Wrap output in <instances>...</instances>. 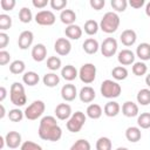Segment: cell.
<instances>
[{"instance_id": "cb8c5ba5", "label": "cell", "mask_w": 150, "mask_h": 150, "mask_svg": "<svg viewBox=\"0 0 150 150\" xmlns=\"http://www.w3.org/2000/svg\"><path fill=\"white\" fill-rule=\"evenodd\" d=\"M61 76H62L66 81L70 82V81L75 80V79L79 76V70H77L74 66L67 64V66L62 67V69H61Z\"/></svg>"}, {"instance_id": "1f68e13d", "label": "cell", "mask_w": 150, "mask_h": 150, "mask_svg": "<svg viewBox=\"0 0 150 150\" xmlns=\"http://www.w3.org/2000/svg\"><path fill=\"white\" fill-rule=\"evenodd\" d=\"M137 102L141 105H148L150 104V89L148 88H143L137 93Z\"/></svg>"}, {"instance_id": "bcb514c9", "label": "cell", "mask_w": 150, "mask_h": 150, "mask_svg": "<svg viewBox=\"0 0 150 150\" xmlns=\"http://www.w3.org/2000/svg\"><path fill=\"white\" fill-rule=\"evenodd\" d=\"M11 60V54L7 50H0V64L1 66H6L7 63H9Z\"/></svg>"}, {"instance_id": "f1b7e54d", "label": "cell", "mask_w": 150, "mask_h": 150, "mask_svg": "<svg viewBox=\"0 0 150 150\" xmlns=\"http://www.w3.org/2000/svg\"><path fill=\"white\" fill-rule=\"evenodd\" d=\"M42 82L46 87L53 88V87H56L60 83V76L56 75L55 73H46L42 77Z\"/></svg>"}, {"instance_id": "4fadbf2b", "label": "cell", "mask_w": 150, "mask_h": 150, "mask_svg": "<svg viewBox=\"0 0 150 150\" xmlns=\"http://www.w3.org/2000/svg\"><path fill=\"white\" fill-rule=\"evenodd\" d=\"M73 115L71 112V107L68 103H60L55 108V116L57 120L61 121H68L69 117Z\"/></svg>"}, {"instance_id": "ac0fdd59", "label": "cell", "mask_w": 150, "mask_h": 150, "mask_svg": "<svg viewBox=\"0 0 150 150\" xmlns=\"http://www.w3.org/2000/svg\"><path fill=\"white\" fill-rule=\"evenodd\" d=\"M79 97L81 100V102L83 103H90L95 100L96 97V94H95V90L94 88H91L90 86H86V87H82L80 93H79Z\"/></svg>"}, {"instance_id": "e0dca14e", "label": "cell", "mask_w": 150, "mask_h": 150, "mask_svg": "<svg viewBox=\"0 0 150 150\" xmlns=\"http://www.w3.org/2000/svg\"><path fill=\"white\" fill-rule=\"evenodd\" d=\"M120 40L125 47H130V46L135 45V42L137 40V34L134 29H125L121 33Z\"/></svg>"}, {"instance_id": "ee69618b", "label": "cell", "mask_w": 150, "mask_h": 150, "mask_svg": "<svg viewBox=\"0 0 150 150\" xmlns=\"http://www.w3.org/2000/svg\"><path fill=\"white\" fill-rule=\"evenodd\" d=\"M67 0H50L49 1V5L53 9H56V11H63L67 6Z\"/></svg>"}, {"instance_id": "7dc6e473", "label": "cell", "mask_w": 150, "mask_h": 150, "mask_svg": "<svg viewBox=\"0 0 150 150\" xmlns=\"http://www.w3.org/2000/svg\"><path fill=\"white\" fill-rule=\"evenodd\" d=\"M8 42H9V36L5 32H0V49L4 50V48L7 47Z\"/></svg>"}, {"instance_id": "f907efd6", "label": "cell", "mask_w": 150, "mask_h": 150, "mask_svg": "<svg viewBox=\"0 0 150 150\" xmlns=\"http://www.w3.org/2000/svg\"><path fill=\"white\" fill-rule=\"evenodd\" d=\"M132 8H141V7H143L144 6V4H145V1L144 0H130L129 2H128Z\"/></svg>"}, {"instance_id": "836d02e7", "label": "cell", "mask_w": 150, "mask_h": 150, "mask_svg": "<svg viewBox=\"0 0 150 150\" xmlns=\"http://www.w3.org/2000/svg\"><path fill=\"white\" fill-rule=\"evenodd\" d=\"M137 125L139 129L150 128V112H142L137 116Z\"/></svg>"}, {"instance_id": "8fae6325", "label": "cell", "mask_w": 150, "mask_h": 150, "mask_svg": "<svg viewBox=\"0 0 150 150\" xmlns=\"http://www.w3.org/2000/svg\"><path fill=\"white\" fill-rule=\"evenodd\" d=\"M34 41V34L32 30H22L19 35V39H18V45H19V48L25 50V49H28L32 43Z\"/></svg>"}, {"instance_id": "d6a6232c", "label": "cell", "mask_w": 150, "mask_h": 150, "mask_svg": "<svg viewBox=\"0 0 150 150\" xmlns=\"http://www.w3.org/2000/svg\"><path fill=\"white\" fill-rule=\"evenodd\" d=\"M100 29V23L93 19L87 20L84 22V32L88 35H95Z\"/></svg>"}, {"instance_id": "8992f818", "label": "cell", "mask_w": 150, "mask_h": 150, "mask_svg": "<svg viewBox=\"0 0 150 150\" xmlns=\"http://www.w3.org/2000/svg\"><path fill=\"white\" fill-rule=\"evenodd\" d=\"M86 120H87V115L84 112L75 111L67 121L66 127H67L68 131H70V132H79L82 129V127L84 125Z\"/></svg>"}, {"instance_id": "db71d44e", "label": "cell", "mask_w": 150, "mask_h": 150, "mask_svg": "<svg viewBox=\"0 0 150 150\" xmlns=\"http://www.w3.org/2000/svg\"><path fill=\"white\" fill-rule=\"evenodd\" d=\"M145 14H146V15L150 18V1H149V2L145 5Z\"/></svg>"}, {"instance_id": "ba28073f", "label": "cell", "mask_w": 150, "mask_h": 150, "mask_svg": "<svg viewBox=\"0 0 150 150\" xmlns=\"http://www.w3.org/2000/svg\"><path fill=\"white\" fill-rule=\"evenodd\" d=\"M117 48H118V45H117V41L116 39L114 38H107L103 40V42L101 43L100 46V49H101V53L104 57H111L116 54L117 52Z\"/></svg>"}, {"instance_id": "60d3db41", "label": "cell", "mask_w": 150, "mask_h": 150, "mask_svg": "<svg viewBox=\"0 0 150 150\" xmlns=\"http://www.w3.org/2000/svg\"><path fill=\"white\" fill-rule=\"evenodd\" d=\"M12 27V18L8 15V14H0V29L4 32V30H7Z\"/></svg>"}, {"instance_id": "52a82bcc", "label": "cell", "mask_w": 150, "mask_h": 150, "mask_svg": "<svg viewBox=\"0 0 150 150\" xmlns=\"http://www.w3.org/2000/svg\"><path fill=\"white\" fill-rule=\"evenodd\" d=\"M79 77L81 82L86 84H90L95 81L96 79V66L93 63H84L80 70H79Z\"/></svg>"}, {"instance_id": "9f6ffc18", "label": "cell", "mask_w": 150, "mask_h": 150, "mask_svg": "<svg viewBox=\"0 0 150 150\" xmlns=\"http://www.w3.org/2000/svg\"><path fill=\"white\" fill-rule=\"evenodd\" d=\"M145 84L150 88V74H148V75L145 76Z\"/></svg>"}, {"instance_id": "3957f363", "label": "cell", "mask_w": 150, "mask_h": 150, "mask_svg": "<svg viewBox=\"0 0 150 150\" xmlns=\"http://www.w3.org/2000/svg\"><path fill=\"white\" fill-rule=\"evenodd\" d=\"M9 98L11 102L16 107H22L27 102V95L25 91V87L20 82H13L9 89Z\"/></svg>"}, {"instance_id": "9c48e42d", "label": "cell", "mask_w": 150, "mask_h": 150, "mask_svg": "<svg viewBox=\"0 0 150 150\" xmlns=\"http://www.w3.org/2000/svg\"><path fill=\"white\" fill-rule=\"evenodd\" d=\"M34 20L40 26H52V25H54V22L56 20V16L52 11L43 9V11H40L35 14Z\"/></svg>"}, {"instance_id": "f5cc1de1", "label": "cell", "mask_w": 150, "mask_h": 150, "mask_svg": "<svg viewBox=\"0 0 150 150\" xmlns=\"http://www.w3.org/2000/svg\"><path fill=\"white\" fill-rule=\"evenodd\" d=\"M0 108H1V114H0V118L2 120V118L5 117V115H6V110H5V107H4V104H1V105H0Z\"/></svg>"}, {"instance_id": "e575fe53", "label": "cell", "mask_w": 150, "mask_h": 150, "mask_svg": "<svg viewBox=\"0 0 150 150\" xmlns=\"http://www.w3.org/2000/svg\"><path fill=\"white\" fill-rule=\"evenodd\" d=\"M112 143L109 137L102 136L96 141V150H111Z\"/></svg>"}, {"instance_id": "d6986e66", "label": "cell", "mask_w": 150, "mask_h": 150, "mask_svg": "<svg viewBox=\"0 0 150 150\" xmlns=\"http://www.w3.org/2000/svg\"><path fill=\"white\" fill-rule=\"evenodd\" d=\"M122 114L125 117H136L138 116V105L132 101H125L122 105Z\"/></svg>"}, {"instance_id": "7402d4cb", "label": "cell", "mask_w": 150, "mask_h": 150, "mask_svg": "<svg viewBox=\"0 0 150 150\" xmlns=\"http://www.w3.org/2000/svg\"><path fill=\"white\" fill-rule=\"evenodd\" d=\"M120 111H121V107L116 101H109L104 104L103 112L108 117H115L120 114Z\"/></svg>"}, {"instance_id": "5bb4252c", "label": "cell", "mask_w": 150, "mask_h": 150, "mask_svg": "<svg viewBox=\"0 0 150 150\" xmlns=\"http://www.w3.org/2000/svg\"><path fill=\"white\" fill-rule=\"evenodd\" d=\"M77 89L74 84L71 83H67L61 88V97L66 101V102H71L76 98L77 96Z\"/></svg>"}, {"instance_id": "f546056e", "label": "cell", "mask_w": 150, "mask_h": 150, "mask_svg": "<svg viewBox=\"0 0 150 150\" xmlns=\"http://www.w3.org/2000/svg\"><path fill=\"white\" fill-rule=\"evenodd\" d=\"M26 69V64L22 60H14L11 64H9V71L14 75H20V74H25Z\"/></svg>"}, {"instance_id": "ab89813d", "label": "cell", "mask_w": 150, "mask_h": 150, "mask_svg": "<svg viewBox=\"0 0 150 150\" xmlns=\"http://www.w3.org/2000/svg\"><path fill=\"white\" fill-rule=\"evenodd\" d=\"M90 149H91V145H90L89 141L83 139V138H80V139H77L70 146L69 150H90Z\"/></svg>"}, {"instance_id": "7c38bea8", "label": "cell", "mask_w": 150, "mask_h": 150, "mask_svg": "<svg viewBox=\"0 0 150 150\" xmlns=\"http://www.w3.org/2000/svg\"><path fill=\"white\" fill-rule=\"evenodd\" d=\"M135 53L130 49H122L117 54V61L121 63V66H130L135 63Z\"/></svg>"}, {"instance_id": "b9f144b4", "label": "cell", "mask_w": 150, "mask_h": 150, "mask_svg": "<svg viewBox=\"0 0 150 150\" xmlns=\"http://www.w3.org/2000/svg\"><path fill=\"white\" fill-rule=\"evenodd\" d=\"M111 7L115 12H124L128 6L127 0H111Z\"/></svg>"}, {"instance_id": "83f0119b", "label": "cell", "mask_w": 150, "mask_h": 150, "mask_svg": "<svg viewBox=\"0 0 150 150\" xmlns=\"http://www.w3.org/2000/svg\"><path fill=\"white\" fill-rule=\"evenodd\" d=\"M40 81V76L38 73L30 70V71H26L23 75H22V82L29 87H33L35 84H38Z\"/></svg>"}, {"instance_id": "484cf974", "label": "cell", "mask_w": 150, "mask_h": 150, "mask_svg": "<svg viewBox=\"0 0 150 150\" xmlns=\"http://www.w3.org/2000/svg\"><path fill=\"white\" fill-rule=\"evenodd\" d=\"M60 20L62 23H64L67 26L74 25L75 20H76V13L73 9H63L60 13Z\"/></svg>"}, {"instance_id": "603a6c76", "label": "cell", "mask_w": 150, "mask_h": 150, "mask_svg": "<svg viewBox=\"0 0 150 150\" xmlns=\"http://www.w3.org/2000/svg\"><path fill=\"white\" fill-rule=\"evenodd\" d=\"M136 56L139 57L141 61H148L150 60V43L142 42L136 48Z\"/></svg>"}, {"instance_id": "5b68a950", "label": "cell", "mask_w": 150, "mask_h": 150, "mask_svg": "<svg viewBox=\"0 0 150 150\" xmlns=\"http://www.w3.org/2000/svg\"><path fill=\"white\" fill-rule=\"evenodd\" d=\"M46 110V104L41 100H35L33 101L26 109H25V117L29 121H35L40 118Z\"/></svg>"}, {"instance_id": "816d5d0a", "label": "cell", "mask_w": 150, "mask_h": 150, "mask_svg": "<svg viewBox=\"0 0 150 150\" xmlns=\"http://www.w3.org/2000/svg\"><path fill=\"white\" fill-rule=\"evenodd\" d=\"M6 96H7V90L4 86H1L0 87V102H2L6 98Z\"/></svg>"}, {"instance_id": "44dd1931", "label": "cell", "mask_w": 150, "mask_h": 150, "mask_svg": "<svg viewBox=\"0 0 150 150\" xmlns=\"http://www.w3.org/2000/svg\"><path fill=\"white\" fill-rule=\"evenodd\" d=\"M64 34L68 40H79L82 36V28L79 25H70L67 26L64 29Z\"/></svg>"}, {"instance_id": "11a10c76", "label": "cell", "mask_w": 150, "mask_h": 150, "mask_svg": "<svg viewBox=\"0 0 150 150\" xmlns=\"http://www.w3.org/2000/svg\"><path fill=\"white\" fill-rule=\"evenodd\" d=\"M5 144H6V141H5V137H2V136H0V149H2Z\"/></svg>"}, {"instance_id": "4dcf8cb0", "label": "cell", "mask_w": 150, "mask_h": 150, "mask_svg": "<svg viewBox=\"0 0 150 150\" xmlns=\"http://www.w3.org/2000/svg\"><path fill=\"white\" fill-rule=\"evenodd\" d=\"M111 75H112V79L116 80V81L125 80L128 77V69L125 67H123V66H117V67L112 68Z\"/></svg>"}, {"instance_id": "d4e9b609", "label": "cell", "mask_w": 150, "mask_h": 150, "mask_svg": "<svg viewBox=\"0 0 150 150\" xmlns=\"http://www.w3.org/2000/svg\"><path fill=\"white\" fill-rule=\"evenodd\" d=\"M103 114V109L100 104H96V103H91L87 107V110H86V115L91 118V120H98Z\"/></svg>"}, {"instance_id": "c3c4849f", "label": "cell", "mask_w": 150, "mask_h": 150, "mask_svg": "<svg viewBox=\"0 0 150 150\" xmlns=\"http://www.w3.org/2000/svg\"><path fill=\"white\" fill-rule=\"evenodd\" d=\"M89 4L91 6V8H94L95 11H100V9H102L104 7L105 1L104 0H90Z\"/></svg>"}, {"instance_id": "f35d334b", "label": "cell", "mask_w": 150, "mask_h": 150, "mask_svg": "<svg viewBox=\"0 0 150 150\" xmlns=\"http://www.w3.org/2000/svg\"><path fill=\"white\" fill-rule=\"evenodd\" d=\"M7 116H8L9 121H12V122H20L25 117V112L21 111L19 108H14V109H11L8 111Z\"/></svg>"}, {"instance_id": "30bf717a", "label": "cell", "mask_w": 150, "mask_h": 150, "mask_svg": "<svg viewBox=\"0 0 150 150\" xmlns=\"http://www.w3.org/2000/svg\"><path fill=\"white\" fill-rule=\"evenodd\" d=\"M54 50L61 56H66L71 50V43L67 38H59L54 43Z\"/></svg>"}, {"instance_id": "6f0895ef", "label": "cell", "mask_w": 150, "mask_h": 150, "mask_svg": "<svg viewBox=\"0 0 150 150\" xmlns=\"http://www.w3.org/2000/svg\"><path fill=\"white\" fill-rule=\"evenodd\" d=\"M116 150H129L128 148H125V146H118Z\"/></svg>"}, {"instance_id": "681fc988", "label": "cell", "mask_w": 150, "mask_h": 150, "mask_svg": "<svg viewBox=\"0 0 150 150\" xmlns=\"http://www.w3.org/2000/svg\"><path fill=\"white\" fill-rule=\"evenodd\" d=\"M32 4H33V6H34L35 8L42 9V8H45L49 2H48V0H33Z\"/></svg>"}, {"instance_id": "ffe728a7", "label": "cell", "mask_w": 150, "mask_h": 150, "mask_svg": "<svg viewBox=\"0 0 150 150\" xmlns=\"http://www.w3.org/2000/svg\"><path fill=\"white\" fill-rule=\"evenodd\" d=\"M82 48L83 50L89 54V55H93L95 53H97V50L100 49V45H98V41L94 38H88L84 40V42L82 43Z\"/></svg>"}, {"instance_id": "d590c367", "label": "cell", "mask_w": 150, "mask_h": 150, "mask_svg": "<svg viewBox=\"0 0 150 150\" xmlns=\"http://www.w3.org/2000/svg\"><path fill=\"white\" fill-rule=\"evenodd\" d=\"M132 74L136 75V76H143L146 74L148 71V67L146 64L143 62V61H138V62H135L132 64Z\"/></svg>"}, {"instance_id": "8d00e7d4", "label": "cell", "mask_w": 150, "mask_h": 150, "mask_svg": "<svg viewBox=\"0 0 150 150\" xmlns=\"http://www.w3.org/2000/svg\"><path fill=\"white\" fill-rule=\"evenodd\" d=\"M61 64H62V61L59 56H49L47 59V68L52 71H55V70L60 69Z\"/></svg>"}, {"instance_id": "277c9868", "label": "cell", "mask_w": 150, "mask_h": 150, "mask_svg": "<svg viewBox=\"0 0 150 150\" xmlns=\"http://www.w3.org/2000/svg\"><path fill=\"white\" fill-rule=\"evenodd\" d=\"M100 90H101V94L103 97L112 100V98H116L121 95L122 87L118 82H116L114 80H104L101 83Z\"/></svg>"}, {"instance_id": "f6af8a7d", "label": "cell", "mask_w": 150, "mask_h": 150, "mask_svg": "<svg viewBox=\"0 0 150 150\" xmlns=\"http://www.w3.org/2000/svg\"><path fill=\"white\" fill-rule=\"evenodd\" d=\"M15 0H1L0 6L4 11H12L15 7Z\"/></svg>"}, {"instance_id": "74e56055", "label": "cell", "mask_w": 150, "mask_h": 150, "mask_svg": "<svg viewBox=\"0 0 150 150\" xmlns=\"http://www.w3.org/2000/svg\"><path fill=\"white\" fill-rule=\"evenodd\" d=\"M32 19H33L32 11L28 7H22L19 12V20L22 23H29L32 21Z\"/></svg>"}, {"instance_id": "6da1fadb", "label": "cell", "mask_w": 150, "mask_h": 150, "mask_svg": "<svg viewBox=\"0 0 150 150\" xmlns=\"http://www.w3.org/2000/svg\"><path fill=\"white\" fill-rule=\"evenodd\" d=\"M38 134H39V137L43 141L57 142L62 137V129L57 124L56 118L54 116L47 115L41 118Z\"/></svg>"}, {"instance_id": "2e32d148", "label": "cell", "mask_w": 150, "mask_h": 150, "mask_svg": "<svg viewBox=\"0 0 150 150\" xmlns=\"http://www.w3.org/2000/svg\"><path fill=\"white\" fill-rule=\"evenodd\" d=\"M32 57L36 62H42L47 57V47L43 43H36L32 48Z\"/></svg>"}, {"instance_id": "9a60e30c", "label": "cell", "mask_w": 150, "mask_h": 150, "mask_svg": "<svg viewBox=\"0 0 150 150\" xmlns=\"http://www.w3.org/2000/svg\"><path fill=\"white\" fill-rule=\"evenodd\" d=\"M5 141H6V145L11 149H16L22 144L21 135L18 131H8L5 136Z\"/></svg>"}, {"instance_id": "7a4b0ae2", "label": "cell", "mask_w": 150, "mask_h": 150, "mask_svg": "<svg viewBox=\"0 0 150 150\" xmlns=\"http://www.w3.org/2000/svg\"><path fill=\"white\" fill-rule=\"evenodd\" d=\"M120 22L121 20L116 12H107L100 21V29L107 34H111L117 30Z\"/></svg>"}, {"instance_id": "7bdbcfd3", "label": "cell", "mask_w": 150, "mask_h": 150, "mask_svg": "<svg viewBox=\"0 0 150 150\" xmlns=\"http://www.w3.org/2000/svg\"><path fill=\"white\" fill-rule=\"evenodd\" d=\"M20 150H42V148H41V145H39V144L35 143V142L25 141V142L21 144Z\"/></svg>"}, {"instance_id": "4316f807", "label": "cell", "mask_w": 150, "mask_h": 150, "mask_svg": "<svg viewBox=\"0 0 150 150\" xmlns=\"http://www.w3.org/2000/svg\"><path fill=\"white\" fill-rule=\"evenodd\" d=\"M142 137V132H141V129L138 127H129L127 128L125 130V138L131 142V143H136L141 139Z\"/></svg>"}]
</instances>
